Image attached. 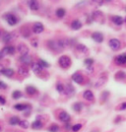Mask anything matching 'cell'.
Returning <instances> with one entry per match:
<instances>
[{"label":"cell","mask_w":126,"mask_h":132,"mask_svg":"<svg viewBox=\"0 0 126 132\" xmlns=\"http://www.w3.org/2000/svg\"><path fill=\"white\" fill-rule=\"evenodd\" d=\"M58 63H59V65L62 68H68V67H70V65H71V59L67 55H62L60 58H59V60H58Z\"/></svg>","instance_id":"1"},{"label":"cell","mask_w":126,"mask_h":132,"mask_svg":"<svg viewBox=\"0 0 126 132\" xmlns=\"http://www.w3.org/2000/svg\"><path fill=\"white\" fill-rule=\"evenodd\" d=\"M5 20L7 21V23H8L10 26H14V25H16L17 23H18V19H17V17L15 16V15H13V14H11V13L6 14Z\"/></svg>","instance_id":"2"},{"label":"cell","mask_w":126,"mask_h":132,"mask_svg":"<svg viewBox=\"0 0 126 132\" xmlns=\"http://www.w3.org/2000/svg\"><path fill=\"white\" fill-rule=\"evenodd\" d=\"M108 44H110V48H111V50H118L121 46L120 42H119L117 39H111L110 40Z\"/></svg>","instance_id":"3"},{"label":"cell","mask_w":126,"mask_h":132,"mask_svg":"<svg viewBox=\"0 0 126 132\" xmlns=\"http://www.w3.org/2000/svg\"><path fill=\"white\" fill-rule=\"evenodd\" d=\"M114 62L117 65H124V64H126V53H122V54L117 55L115 57Z\"/></svg>","instance_id":"4"},{"label":"cell","mask_w":126,"mask_h":132,"mask_svg":"<svg viewBox=\"0 0 126 132\" xmlns=\"http://www.w3.org/2000/svg\"><path fill=\"white\" fill-rule=\"evenodd\" d=\"M44 25L41 24V23H35L33 26V32L35 34H41L43 32H44Z\"/></svg>","instance_id":"5"},{"label":"cell","mask_w":126,"mask_h":132,"mask_svg":"<svg viewBox=\"0 0 126 132\" xmlns=\"http://www.w3.org/2000/svg\"><path fill=\"white\" fill-rule=\"evenodd\" d=\"M17 50L19 51V53L22 55H28V52H29V47H28L26 44H21L18 45V47H17Z\"/></svg>","instance_id":"6"},{"label":"cell","mask_w":126,"mask_h":132,"mask_svg":"<svg viewBox=\"0 0 126 132\" xmlns=\"http://www.w3.org/2000/svg\"><path fill=\"white\" fill-rule=\"evenodd\" d=\"M106 80H107V74H103L99 78V80H98V82L96 83V85H95V87L96 88H99V87H102L103 85H104V83L106 82Z\"/></svg>","instance_id":"7"},{"label":"cell","mask_w":126,"mask_h":132,"mask_svg":"<svg viewBox=\"0 0 126 132\" xmlns=\"http://www.w3.org/2000/svg\"><path fill=\"white\" fill-rule=\"evenodd\" d=\"M58 118H59V120L62 121V122H69L70 120V116L66 112V111H61L60 113H59V116H58Z\"/></svg>","instance_id":"8"},{"label":"cell","mask_w":126,"mask_h":132,"mask_svg":"<svg viewBox=\"0 0 126 132\" xmlns=\"http://www.w3.org/2000/svg\"><path fill=\"white\" fill-rule=\"evenodd\" d=\"M72 80L75 81L76 83H78V84H82L83 81H84V77L82 76V74L76 72V73H74V74L72 75Z\"/></svg>","instance_id":"9"},{"label":"cell","mask_w":126,"mask_h":132,"mask_svg":"<svg viewBox=\"0 0 126 132\" xmlns=\"http://www.w3.org/2000/svg\"><path fill=\"white\" fill-rule=\"evenodd\" d=\"M20 61L25 65H30L32 64V57L30 55H22L20 57Z\"/></svg>","instance_id":"10"},{"label":"cell","mask_w":126,"mask_h":132,"mask_svg":"<svg viewBox=\"0 0 126 132\" xmlns=\"http://www.w3.org/2000/svg\"><path fill=\"white\" fill-rule=\"evenodd\" d=\"M83 97H84V99L89 101V102H93L94 99H95L93 92H92V91H90V90L85 91V92H84V95H83Z\"/></svg>","instance_id":"11"},{"label":"cell","mask_w":126,"mask_h":132,"mask_svg":"<svg viewBox=\"0 0 126 132\" xmlns=\"http://www.w3.org/2000/svg\"><path fill=\"white\" fill-rule=\"evenodd\" d=\"M65 93L68 97H72L75 94V89H74V87L72 86L71 84H67V86L65 88Z\"/></svg>","instance_id":"12"},{"label":"cell","mask_w":126,"mask_h":132,"mask_svg":"<svg viewBox=\"0 0 126 132\" xmlns=\"http://www.w3.org/2000/svg\"><path fill=\"white\" fill-rule=\"evenodd\" d=\"M92 38L95 42H97V43H102L103 40H104V36H103V34L100 33H94L92 35Z\"/></svg>","instance_id":"13"},{"label":"cell","mask_w":126,"mask_h":132,"mask_svg":"<svg viewBox=\"0 0 126 132\" xmlns=\"http://www.w3.org/2000/svg\"><path fill=\"white\" fill-rule=\"evenodd\" d=\"M14 33H8L3 36V43H10L13 39H15V36L13 35Z\"/></svg>","instance_id":"14"},{"label":"cell","mask_w":126,"mask_h":132,"mask_svg":"<svg viewBox=\"0 0 126 132\" xmlns=\"http://www.w3.org/2000/svg\"><path fill=\"white\" fill-rule=\"evenodd\" d=\"M29 6H30V8H31L33 11H38V8H39V4H38V1H36V0L29 1Z\"/></svg>","instance_id":"15"},{"label":"cell","mask_w":126,"mask_h":132,"mask_svg":"<svg viewBox=\"0 0 126 132\" xmlns=\"http://www.w3.org/2000/svg\"><path fill=\"white\" fill-rule=\"evenodd\" d=\"M32 70H33V73L38 74V73H40V72L43 71V67L39 65L38 63H35V64L32 65Z\"/></svg>","instance_id":"16"},{"label":"cell","mask_w":126,"mask_h":132,"mask_svg":"<svg viewBox=\"0 0 126 132\" xmlns=\"http://www.w3.org/2000/svg\"><path fill=\"white\" fill-rule=\"evenodd\" d=\"M71 28L73 30H79L82 28V23L80 22L79 20H75L71 23Z\"/></svg>","instance_id":"17"},{"label":"cell","mask_w":126,"mask_h":132,"mask_svg":"<svg viewBox=\"0 0 126 132\" xmlns=\"http://www.w3.org/2000/svg\"><path fill=\"white\" fill-rule=\"evenodd\" d=\"M26 92H27L28 95L33 96V95H35V94L37 93V88L33 87V86H27L26 87Z\"/></svg>","instance_id":"18"},{"label":"cell","mask_w":126,"mask_h":132,"mask_svg":"<svg viewBox=\"0 0 126 132\" xmlns=\"http://www.w3.org/2000/svg\"><path fill=\"white\" fill-rule=\"evenodd\" d=\"M43 122L40 120H36L35 122H33L32 124V128L33 129H36V130H38V129H41L43 128Z\"/></svg>","instance_id":"19"},{"label":"cell","mask_w":126,"mask_h":132,"mask_svg":"<svg viewBox=\"0 0 126 132\" xmlns=\"http://www.w3.org/2000/svg\"><path fill=\"white\" fill-rule=\"evenodd\" d=\"M115 78H116L117 80H119V81L126 80V73L125 72H122V71L117 72V74L115 75Z\"/></svg>","instance_id":"20"},{"label":"cell","mask_w":126,"mask_h":132,"mask_svg":"<svg viewBox=\"0 0 126 132\" xmlns=\"http://www.w3.org/2000/svg\"><path fill=\"white\" fill-rule=\"evenodd\" d=\"M2 74L6 77H12L14 75V70L11 69V68H5V70L3 71Z\"/></svg>","instance_id":"21"},{"label":"cell","mask_w":126,"mask_h":132,"mask_svg":"<svg viewBox=\"0 0 126 132\" xmlns=\"http://www.w3.org/2000/svg\"><path fill=\"white\" fill-rule=\"evenodd\" d=\"M20 118L18 117V116H12L11 118H10V120H9V123L11 124V125H17V124H20Z\"/></svg>","instance_id":"22"},{"label":"cell","mask_w":126,"mask_h":132,"mask_svg":"<svg viewBox=\"0 0 126 132\" xmlns=\"http://www.w3.org/2000/svg\"><path fill=\"white\" fill-rule=\"evenodd\" d=\"M112 21H113L114 24H116L117 26H120V25H122V23H123V19H122V17H120V16H114V17H112Z\"/></svg>","instance_id":"23"},{"label":"cell","mask_w":126,"mask_h":132,"mask_svg":"<svg viewBox=\"0 0 126 132\" xmlns=\"http://www.w3.org/2000/svg\"><path fill=\"white\" fill-rule=\"evenodd\" d=\"M76 48L78 51H80V52H82V53H87V52H88L87 46H85L84 44H78Z\"/></svg>","instance_id":"24"},{"label":"cell","mask_w":126,"mask_h":132,"mask_svg":"<svg viewBox=\"0 0 126 132\" xmlns=\"http://www.w3.org/2000/svg\"><path fill=\"white\" fill-rule=\"evenodd\" d=\"M18 72H19V74L22 75V76H28V73H29L28 69L25 67V66H21V67L19 68Z\"/></svg>","instance_id":"25"},{"label":"cell","mask_w":126,"mask_h":132,"mask_svg":"<svg viewBox=\"0 0 126 132\" xmlns=\"http://www.w3.org/2000/svg\"><path fill=\"white\" fill-rule=\"evenodd\" d=\"M65 9H63V8H59V9H57L56 10V16L58 17V18H63V17L65 16Z\"/></svg>","instance_id":"26"},{"label":"cell","mask_w":126,"mask_h":132,"mask_svg":"<svg viewBox=\"0 0 126 132\" xmlns=\"http://www.w3.org/2000/svg\"><path fill=\"white\" fill-rule=\"evenodd\" d=\"M3 50H5L6 54H13V53L15 52L16 48H15L14 46H6V47H4Z\"/></svg>","instance_id":"27"},{"label":"cell","mask_w":126,"mask_h":132,"mask_svg":"<svg viewBox=\"0 0 126 132\" xmlns=\"http://www.w3.org/2000/svg\"><path fill=\"white\" fill-rule=\"evenodd\" d=\"M82 108H83V104H81V103H76V104L73 105V110H75V111H77V112H80L81 110H82Z\"/></svg>","instance_id":"28"},{"label":"cell","mask_w":126,"mask_h":132,"mask_svg":"<svg viewBox=\"0 0 126 132\" xmlns=\"http://www.w3.org/2000/svg\"><path fill=\"white\" fill-rule=\"evenodd\" d=\"M28 106H29V105H28V104H25V105H23V104H18V105H16L14 108H15L16 110H23V111H24V110L27 109Z\"/></svg>","instance_id":"29"},{"label":"cell","mask_w":126,"mask_h":132,"mask_svg":"<svg viewBox=\"0 0 126 132\" xmlns=\"http://www.w3.org/2000/svg\"><path fill=\"white\" fill-rule=\"evenodd\" d=\"M12 97H13V99H20L22 97V93L20 91H14L12 93Z\"/></svg>","instance_id":"30"},{"label":"cell","mask_w":126,"mask_h":132,"mask_svg":"<svg viewBox=\"0 0 126 132\" xmlns=\"http://www.w3.org/2000/svg\"><path fill=\"white\" fill-rule=\"evenodd\" d=\"M58 130H59V126L57 124H52L48 128V131L49 132H58Z\"/></svg>","instance_id":"31"},{"label":"cell","mask_w":126,"mask_h":132,"mask_svg":"<svg viewBox=\"0 0 126 132\" xmlns=\"http://www.w3.org/2000/svg\"><path fill=\"white\" fill-rule=\"evenodd\" d=\"M38 64H39V65L41 66V67H43V68H46V67H47V68H48V67H49V63H48V62H46V61H44V60H43V59H40V60L38 61Z\"/></svg>","instance_id":"32"},{"label":"cell","mask_w":126,"mask_h":132,"mask_svg":"<svg viewBox=\"0 0 126 132\" xmlns=\"http://www.w3.org/2000/svg\"><path fill=\"white\" fill-rule=\"evenodd\" d=\"M20 126L24 128V129H26V128L29 127V122L27 120H21L20 121Z\"/></svg>","instance_id":"33"},{"label":"cell","mask_w":126,"mask_h":132,"mask_svg":"<svg viewBox=\"0 0 126 132\" xmlns=\"http://www.w3.org/2000/svg\"><path fill=\"white\" fill-rule=\"evenodd\" d=\"M81 128H82V124H75V125L72 126V131L77 132V131H79Z\"/></svg>","instance_id":"34"},{"label":"cell","mask_w":126,"mask_h":132,"mask_svg":"<svg viewBox=\"0 0 126 132\" xmlns=\"http://www.w3.org/2000/svg\"><path fill=\"white\" fill-rule=\"evenodd\" d=\"M56 89H57V91H58L59 93H63V92H65V88H64V86H63L62 84H57Z\"/></svg>","instance_id":"35"},{"label":"cell","mask_w":126,"mask_h":132,"mask_svg":"<svg viewBox=\"0 0 126 132\" xmlns=\"http://www.w3.org/2000/svg\"><path fill=\"white\" fill-rule=\"evenodd\" d=\"M117 110H126V102H125V103H122V104H120V105H118V108H117Z\"/></svg>","instance_id":"36"},{"label":"cell","mask_w":126,"mask_h":132,"mask_svg":"<svg viewBox=\"0 0 126 132\" xmlns=\"http://www.w3.org/2000/svg\"><path fill=\"white\" fill-rule=\"evenodd\" d=\"M85 64L87 66H91L93 64V59H86L85 60Z\"/></svg>","instance_id":"37"},{"label":"cell","mask_w":126,"mask_h":132,"mask_svg":"<svg viewBox=\"0 0 126 132\" xmlns=\"http://www.w3.org/2000/svg\"><path fill=\"white\" fill-rule=\"evenodd\" d=\"M6 104V100L3 96H0V105H5Z\"/></svg>","instance_id":"38"},{"label":"cell","mask_w":126,"mask_h":132,"mask_svg":"<svg viewBox=\"0 0 126 132\" xmlns=\"http://www.w3.org/2000/svg\"><path fill=\"white\" fill-rule=\"evenodd\" d=\"M7 88V85H6L5 83H3L2 81H0V89H2V90H5Z\"/></svg>","instance_id":"39"},{"label":"cell","mask_w":126,"mask_h":132,"mask_svg":"<svg viewBox=\"0 0 126 132\" xmlns=\"http://www.w3.org/2000/svg\"><path fill=\"white\" fill-rule=\"evenodd\" d=\"M6 55V52H5V50H2L1 51H0V59H2L4 56Z\"/></svg>","instance_id":"40"},{"label":"cell","mask_w":126,"mask_h":132,"mask_svg":"<svg viewBox=\"0 0 126 132\" xmlns=\"http://www.w3.org/2000/svg\"><path fill=\"white\" fill-rule=\"evenodd\" d=\"M5 70V68H4V66L2 65V64H0V74H2L3 71Z\"/></svg>","instance_id":"41"},{"label":"cell","mask_w":126,"mask_h":132,"mask_svg":"<svg viewBox=\"0 0 126 132\" xmlns=\"http://www.w3.org/2000/svg\"><path fill=\"white\" fill-rule=\"evenodd\" d=\"M0 131H1V126H0Z\"/></svg>","instance_id":"42"},{"label":"cell","mask_w":126,"mask_h":132,"mask_svg":"<svg viewBox=\"0 0 126 132\" xmlns=\"http://www.w3.org/2000/svg\"><path fill=\"white\" fill-rule=\"evenodd\" d=\"M0 36H1V31H0Z\"/></svg>","instance_id":"43"},{"label":"cell","mask_w":126,"mask_h":132,"mask_svg":"<svg viewBox=\"0 0 126 132\" xmlns=\"http://www.w3.org/2000/svg\"><path fill=\"white\" fill-rule=\"evenodd\" d=\"M125 22H126V17H125Z\"/></svg>","instance_id":"44"}]
</instances>
